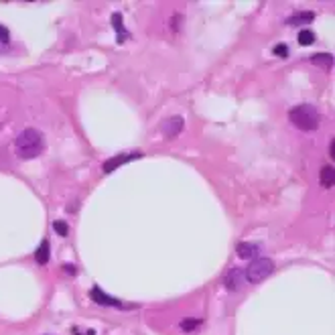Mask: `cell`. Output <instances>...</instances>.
<instances>
[{
    "label": "cell",
    "mask_w": 335,
    "mask_h": 335,
    "mask_svg": "<svg viewBox=\"0 0 335 335\" xmlns=\"http://www.w3.org/2000/svg\"><path fill=\"white\" fill-rule=\"evenodd\" d=\"M297 41H299V45L309 47V45H313V43H315V33H313L311 29H303V31H299Z\"/></svg>",
    "instance_id": "14"
},
{
    "label": "cell",
    "mask_w": 335,
    "mask_h": 335,
    "mask_svg": "<svg viewBox=\"0 0 335 335\" xmlns=\"http://www.w3.org/2000/svg\"><path fill=\"white\" fill-rule=\"evenodd\" d=\"M313 19H315V12H311V10H301V12H295V14L289 16V19H287V25L299 27V25H307V23H311Z\"/></svg>",
    "instance_id": "9"
},
{
    "label": "cell",
    "mask_w": 335,
    "mask_h": 335,
    "mask_svg": "<svg viewBox=\"0 0 335 335\" xmlns=\"http://www.w3.org/2000/svg\"><path fill=\"white\" fill-rule=\"evenodd\" d=\"M199 325H201V319H193V317H187V319H183V321L179 323L181 331H185V333H191V331H195Z\"/></svg>",
    "instance_id": "15"
},
{
    "label": "cell",
    "mask_w": 335,
    "mask_h": 335,
    "mask_svg": "<svg viewBox=\"0 0 335 335\" xmlns=\"http://www.w3.org/2000/svg\"><path fill=\"white\" fill-rule=\"evenodd\" d=\"M14 150L21 159H37L45 150V136L37 128H25L14 140Z\"/></svg>",
    "instance_id": "1"
},
{
    "label": "cell",
    "mask_w": 335,
    "mask_h": 335,
    "mask_svg": "<svg viewBox=\"0 0 335 335\" xmlns=\"http://www.w3.org/2000/svg\"><path fill=\"white\" fill-rule=\"evenodd\" d=\"M112 25H114L116 33H118V41H120V43L126 41L128 31H126V27H124V19H122L120 12H114V14H112Z\"/></svg>",
    "instance_id": "11"
},
{
    "label": "cell",
    "mask_w": 335,
    "mask_h": 335,
    "mask_svg": "<svg viewBox=\"0 0 335 335\" xmlns=\"http://www.w3.org/2000/svg\"><path fill=\"white\" fill-rule=\"evenodd\" d=\"M90 299L94 301L96 305H102V307H116V309H124V307H126L120 299L110 297L108 293H104L102 289H100L98 284H96V287H92V291H90Z\"/></svg>",
    "instance_id": "4"
},
{
    "label": "cell",
    "mask_w": 335,
    "mask_h": 335,
    "mask_svg": "<svg viewBox=\"0 0 335 335\" xmlns=\"http://www.w3.org/2000/svg\"><path fill=\"white\" fill-rule=\"evenodd\" d=\"M63 270H65V272H69V274H75V268H73V266H69V264L63 266Z\"/></svg>",
    "instance_id": "20"
},
{
    "label": "cell",
    "mask_w": 335,
    "mask_h": 335,
    "mask_svg": "<svg viewBox=\"0 0 335 335\" xmlns=\"http://www.w3.org/2000/svg\"><path fill=\"white\" fill-rule=\"evenodd\" d=\"M329 153H331V159H333V153H335V138H331V142H329Z\"/></svg>",
    "instance_id": "19"
},
{
    "label": "cell",
    "mask_w": 335,
    "mask_h": 335,
    "mask_svg": "<svg viewBox=\"0 0 335 335\" xmlns=\"http://www.w3.org/2000/svg\"><path fill=\"white\" fill-rule=\"evenodd\" d=\"M319 179H321V185H323V187H327V189L333 187V183H335V169H333V165H325V167H323Z\"/></svg>",
    "instance_id": "12"
},
{
    "label": "cell",
    "mask_w": 335,
    "mask_h": 335,
    "mask_svg": "<svg viewBox=\"0 0 335 335\" xmlns=\"http://www.w3.org/2000/svg\"><path fill=\"white\" fill-rule=\"evenodd\" d=\"M272 53H274L276 57H289V45H284V43H278V45H274Z\"/></svg>",
    "instance_id": "17"
},
{
    "label": "cell",
    "mask_w": 335,
    "mask_h": 335,
    "mask_svg": "<svg viewBox=\"0 0 335 335\" xmlns=\"http://www.w3.org/2000/svg\"><path fill=\"white\" fill-rule=\"evenodd\" d=\"M258 252H260V246H258V244H250V242H240L238 248H236V254H238L240 258H244V260L256 258Z\"/></svg>",
    "instance_id": "8"
},
{
    "label": "cell",
    "mask_w": 335,
    "mask_h": 335,
    "mask_svg": "<svg viewBox=\"0 0 335 335\" xmlns=\"http://www.w3.org/2000/svg\"><path fill=\"white\" fill-rule=\"evenodd\" d=\"M49 258H51V246H49V240H43L37 248V252H35V262L43 266V264L49 262Z\"/></svg>",
    "instance_id": "10"
},
{
    "label": "cell",
    "mask_w": 335,
    "mask_h": 335,
    "mask_svg": "<svg viewBox=\"0 0 335 335\" xmlns=\"http://www.w3.org/2000/svg\"><path fill=\"white\" fill-rule=\"evenodd\" d=\"M142 155L140 153H130V155H118V157H112V159H108L104 165H102V171L104 173H112V171H116L118 167H122V165H126V163H130V161H136V159H140Z\"/></svg>",
    "instance_id": "6"
},
{
    "label": "cell",
    "mask_w": 335,
    "mask_h": 335,
    "mask_svg": "<svg viewBox=\"0 0 335 335\" xmlns=\"http://www.w3.org/2000/svg\"><path fill=\"white\" fill-rule=\"evenodd\" d=\"M8 37H10L8 29L4 25H0V43H8Z\"/></svg>",
    "instance_id": "18"
},
{
    "label": "cell",
    "mask_w": 335,
    "mask_h": 335,
    "mask_svg": "<svg viewBox=\"0 0 335 335\" xmlns=\"http://www.w3.org/2000/svg\"><path fill=\"white\" fill-rule=\"evenodd\" d=\"M311 63L329 69V67H333V55L331 53H315V55H311Z\"/></svg>",
    "instance_id": "13"
},
{
    "label": "cell",
    "mask_w": 335,
    "mask_h": 335,
    "mask_svg": "<svg viewBox=\"0 0 335 335\" xmlns=\"http://www.w3.org/2000/svg\"><path fill=\"white\" fill-rule=\"evenodd\" d=\"M53 230L59 234V236H63V238L67 236V234H69V226H67L63 220H55V222H53Z\"/></svg>",
    "instance_id": "16"
},
{
    "label": "cell",
    "mask_w": 335,
    "mask_h": 335,
    "mask_svg": "<svg viewBox=\"0 0 335 335\" xmlns=\"http://www.w3.org/2000/svg\"><path fill=\"white\" fill-rule=\"evenodd\" d=\"M6 51V49H4V45H0V53H4Z\"/></svg>",
    "instance_id": "21"
},
{
    "label": "cell",
    "mask_w": 335,
    "mask_h": 335,
    "mask_svg": "<svg viewBox=\"0 0 335 335\" xmlns=\"http://www.w3.org/2000/svg\"><path fill=\"white\" fill-rule=\"evenodd\" d=\"M289 120L299 130L313 132V130H317V126H319V112H317V108L311 106V104H299V106L291 108Z\"/></svg>",
    "instance_id": "2"
},
{
    "label": "cell",
    "mask_w": 335,
    "mask_h": 335,
    "mask_svg": "<svg viewBox=\"0 0 335 335\" xmlns=\"http://www.w3.org/2000/svg\"><path fill=\"white\" fill-rule=\"evenodd\" d=\"M272 270H274V262L270 260V258H264V256H256V258H252L250 260V264L246 266V270H244V280H248V282H262L266 276H270L272 274Z\"/></svg>",
    "instance_id": "3"
},
{
    "label": "cell",
    "mask_w": 335,
    "mask_h": 335,
    "mask_svg": "<svg viewBox=\"0 0 335 335\" xmlns=\"http://www.w3.org/2000/svg\"><path fill=\"white\" fill-rule=\"evenodd\" d=\"M242 282H244V270H242V268H230L226 278H224L226 289L234 293V291H238L242 287Z\"/></svg>",
    "instance_id": "7"
},
{
    "label": "cell",
    "mask_w": 335,
    "mask_h": 335,
    "mask_svg": "<svg viewBox=\"0 0 335 335\" xmlns=\"http://www.w3.org/2000/svg\"><path fill=\"white\" fill-rule=\"evenodd\" d=\"M183 126H185V122H183L181 116H171V118H167L163 124H161V130H163V136L165 138H175L181 134Z\"/></svg>",
    "instance_id": "5"
}]
</instances>
